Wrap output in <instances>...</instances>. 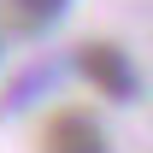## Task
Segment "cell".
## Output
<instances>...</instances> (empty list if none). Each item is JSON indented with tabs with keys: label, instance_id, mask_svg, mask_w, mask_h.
<instances>
[{
	"label": "cell",
	"instance_id": "cell-1",
	"mask_svg": "<svg viewBox=\"0 0 153 153\" xmlns=\"http://www.w3.org/2000/svg\"><path fill=\"white\" fill-rule=\"evenodd\" d=\"M82 76L94 82L100 94H112V100L135 94V65L124 59V47H112V41H88V47H82Z\"/></svg>",
	"mask_w": 153,
	"mask_h": 153
},
{
	"label": "cell",
	"instance_id": "cell-2",
	"mask_svg": "<svg viewBox=\"0 0 153 153\" xmlns=\"http://www.w3.org/2000/svg\"><path fill=\"white\" fill-rule=\"evenodd\" d=\"M47 153H106L100 124L88 112H59L53 124H47Z\"/></svg>",
	"mask_w": 153,
	"mask_h": 153
},
{
	"label": "cell",
	"instance_id": "cell-3",
	"mask_svg": "<svg viewBox=\"0 0 153 153\" xmlns=\"http://www.w3.org/2000/svg\"><path fill=\"white\" fill-rule=\"evenodd\" d=\"M12 6H18V12H24V18H59V12H65V0H12Z\"/></svg>",
	"mask_w": 153,
	"mask_h": 153
}]
</instances>
